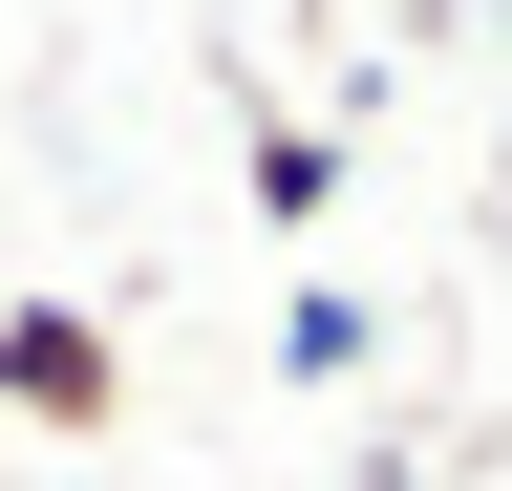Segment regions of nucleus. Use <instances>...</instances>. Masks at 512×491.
Instances as JSON below:
<instances>
[{
  "instance_id": "nucleus-3",
  "label": "nucleus",
  "mask_w": 512,
  "mask_h": 491,
  "mask_svg": "<svg viewBox=\"0 0 512 491\" xmlns=\"http://www.w3.org/2000/svg\"><path fill=\"white\" fill-rule=\"evenodd\" d=\"M256 214H278V235H320V214H342V150H320L299 107H256Z\"/></svg>"
},
{
  "instance_id": "nucleus-2",
  "label": "nucleus",
  "mask_w": 512,
  "mask_h": 491,
  "mask_svg": "<svg viewBox=\"0 0 512 491\" xmlns=\"http://www.w3.org/2000/svg\"><path fill=\"white\" fill-rule=\"evenodd\" d=\"M363 363H384V299H342V278H299V299H278V385L320 406V385H363Z\"/></svg>"
},
{
  "instance_id": "nucleus-1",
  "label": "nucleus",
  "mask_w": 512,
  "mask_h": 491,
  "mask_svg": "<svg viewBox=\"0 0 512 491\" xmlns=\"http://www.w3.org/2000/svg\"><path fill=\"white\" fill-rule=\"evenodd\" d=\"M0 427H43V449H107L128 427V342L86 299H0Z\"/></svg>"
}]
</instances>
